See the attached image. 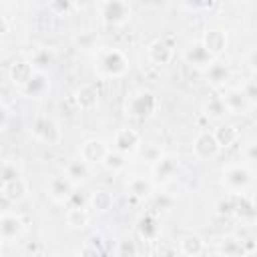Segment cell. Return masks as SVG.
Returning a JSON list of instances; mask_svg holds the SVG:
<instances>
[{"instance_id": "obj_1", "label": "cell", "mask_w": 257, "mask_h": 257, "mask_svg": "<svg viewBox=\"0 0 257 257\" xmlns=\"http://www.w3.org/2000/svg\"><path fill=\"white\" fill-rule=\"evenodd\" d=\"M96 68H98V72L102 76L118 78V76L126 74V70H128V58L118 48H106V50H100L98 52V56H96Z\"/></svg>"}, {"instance_id": "obj_2", "label": "cell", "mask_w": 257, "mask_h": 257, "mask_svg": "<svg viewBox=\"0 0 257 257\" xmlns=\"http://www.w3.org/2000/svg\"><path fill=\"white\" fill-rule=\"evenodd\" d=\"M159 108V98L151 90H141L126 100V114L139 120L151 118Z\"/></svg>"}, {"instance_id": "obj_3", "label": "cell", "mask_w": 257, "mask_h": 257, "mask_svg": "<svg viewBox=\"0 0 257 257\" xmlns=\"http://www.w3.org/2000/svg\"><path fill=\"white\" fill-rule=\"evenodd\" d=\"M32 137L44 145H58L60 143V128L56 124L54 118L46 116V114H38L34 120H32V128H30Z\"/></svg>"}, {"instance_id": "obj_4", "label": "cell", "mask_w": 257, "mask_h": 257, "mask_svg": "<svg viewBox=\"0 0 257 257\" xmlns=\"http://www.w3.org/2000/svg\"><path fill=\"white\" fill-rule=\"evenodd\" d=\"M223 185L231 193H241L251 185V173L245 165H229L223 171Z\"/></svg>"}, {"instance_id": "obj_5", "label": "cell", "mask_w": 257, "mask_h": 257, "mask_svg": "<svg viewBox=\"0 0 257 257\" xmlns=\"http://www.w3.org/2000/svg\"><path fill=\"white\" fill-rule=\"evenodd\" d=\"M219 143L215 139V135L211 131H201L195 139H193V155L199 161H209L215 159L219 155Z\"/></svg>"}, {"instance_id": "obj_6", "label": "cell", "mask_w": 257, "mask_h": 257, "mask_svg": "<svg viewBox=\"0 0 257 257\" xmlns=\"http://www.w3.org/2000/svg\"><path fill=\"white\" fill-rule=\"evenodd\" d=\"M100 18L106 24H124L131 18V4L122 0H108L100 4Z\"/></svg>"}, {"instance_id": "obj_7", "label": "cell", "mask_w": 257, "mask_h": 257, "mask_svg": "<svg viewBox=\"0 0 257 257\" xmlns=\"http://www.w3.org/2000/svg\"><path fill=\"white\" fill-rule=\"evenodd\" d=\"M46 193L52 201L56 203H64L68 201V197L74 193V183L66 177V175H54L48 179L46 183Z\"/></svg>"}, {"instance_id": "obj_8", "label": "cell", "mask_w": 257, "mask_h": 257, "mask_svg": "<svg viewBox=\"0 0 257 257\" xmlns=\"http://www.w3.org/2000/svg\"><path fill=\"white\" fill-rule=\"evenodd\" d=\"M185 60L197 70H207L215 62V56L203 46V42H195L185 50Z\"/></svg>"}, {"instance_id": "obj_9", "label": "cell", "mask_w": 257, "mask_h": 257, "mask_svg": "<svg viewBox=\"0 0 257 257\" xmlns=\"http://www.w3.org/2000/svg\"><path fill=\"white\" fill-rule=\"evenodd\" d=\"M147 56L157 66L169 64L171 58H173V42L169 38H157V40H153L149 44V48H147Z\"/></svg>"}, {"instance_id": "obj_10", "label": "cell", "mask_w": 257, "mask_h": 257, "mask_svg": "<svg viewBox=\"0 0 257 257\" xmlns=\"http://www.w3.org/2000/svg\"><path fill=\"white\" fill-rule=\"evenodd\" d=\"M106 155H108V147L100 139H88L80 147V159L88 165H102Z\"/></svg>"}, {"instance_id": "obj_11", "label": "cell", "mask_w": 257, "mask_h": 257, "mask_svg": "<svg viewBox=\"0 0 257 257\" xmlns=\"http://www.w3.org/2000/svg\"><path fill=\"white\" fill-rule=\"evenodd\" d=\"M139 143H141V137H139V133H137L135 128H118V131L114 133V137H112V147H114V151H118V153H122V155L133 153V151L139 147Z\"/></svg>"}, {"instance_id": "obj_12", "label": "cell", "mask_w": 257, "mask_h": 257, "mask_svg": "<svg viewBox=\"0 0 257 257\" xmlns=\"http://www.w3.org/2000/svg\"><path fill=\"white\" fill-rule=\"evenodd\" d=\"M179 173V159L175 155H163L155 165H153V175L157 181L167 183L171 179H175V175Z\"/></svg>"}, {"instance_id": "obj_13", "label": "cell", "mask_w": 257, "mask_h": 257, "mask_svg": "<svg viewBox=\"0 0 257 257\" xmlns=\"http://www.w3.org/2000/svg\"><path fill=\"white\" fill-rule=\"evenodd\" d=\"M22 231H24V223L16 213H10V211L2 213V217H0V235H2L4 243L16 239Z\"/></svg>"}, {"instance_id": "obj_14", "label": "cell", "mask_w": 257, "mask_h": 257, "mask_svg": "<svg viewBox=\"0 0 257 257\" xmlns=\"http://www.w3.org/2000/svg\"><path fill=\"white\" fill-rule=\"evenodd\" d=\"M50 88V78L46 72H34V76L20 88V92L28 98H42Z\"/></svg>"}, {"instance_id": "obj_15", "label": "cell", "mask_w": 257, "mask_h": 257, "mask_svg": "<svg viewBox=\"0 0 257 257\" xmlns=\"http://www.w3.org/2000/svg\"><path fill=\"white\" fill-rule=\"evenodd\" d=\"M2 203L8 205V203H20L26 193H28V187L24 183L22 177H18L16 181H10V183H2Z\"/></svg>"}, {"instance_id": "obj_16", "label": "cell", "mask_w": 257, "mask_h": 257, "mask_svg": "<svg viewBox=\"0 0 257 257\" xmlns=\"http://www.w3.org/2000/svg\"><path fill=\"white\" fill-rule=\"evenodd\" d=\"M137 233L141 239L145 241H155L161 233V225H159V219L153 215V213H145L139 217L137 221Z\"/></svg>"}, {"instance_id": "obj_17", "label": "cell", "mask_w": 257, "mask_h": 257, "mask_svg": "<svg viewBox=\"0 0 257 257\" xmlns=\"http://www.w3.org/2000/svg\"><path fill=\"white\" fill-rule=\"evenodd\" d=\"M34 66L28 62V60H14L12 64H10V68H8V74H10V80L18 86V88H22L32 76H34Z\"/></svg>"}, {"instance_id": "obj_18", "label": "cell", "mask_w": 257, "mask_h": 257, "mask_svg": "<svg viewBox=\"0 0 257 257\" xmlns=\"http://www.w3.org/2000/svg\"><path fill=\"white\" fill-rule=\"evenodd\" d=\"M223 102L227 106V112H233V114H245L251 106V102L245 98V94L241 92V88H231L223 94Z\"/></svg>"}, {"instance_id": "obj_19", "label": "cell", "mask_w": 257, "mask_h": 257, "mask_svg": "<svg viewBox=\"0 0 257 257\" xmlns=\"http://www.w3.org/2000/svg\"><path fill=\"white\" fill-rule=\"evenodd\" d=\"M203 46L213 54V56H217V54H221L223 50H225V46H227V34L223 32V30H219V28H211V30H207L205 34H203Z\"/></svg>"}, {"instance_id": "obj_20", "label": "cell", "mask_w": 257, "mask_h": 257, "mask_svg": "<svg viewBox=\"0 0 257 257\" xmlns=\"http://www.w3.org/2000/svg\"><path fill=\"white\" fill-rule=\"evenodd\" d=\"M74 100L80 110H92L98 104V92L92 84H80L74 92Z\"/></svg>"}, {"instance_id": "obj_21", "label": "cell", "mask_w": 257, "mask_h": 257, "mask_svg": "<svg viewBox=\"0 0 257 257\" xmlns=\"http://www.w3.org/2000/svg\"><path fill=\"white\" fill-rule=\"evenodd\" d=\"M179 251L187 257H199L203 251H205V241L195 235V233H189V235H183L179 239Z\"/></svg>"}, {"instance_id": "obj_22", "label": "cell", "mask_w": 257, "mask_h": 257, "mask_svg": "<svg viewBox=\"0 0 257 257\" xmlns=\"http://www.w3.org/2000/svg\"><path fill=\"white\" fill-rule=\"evenodd\" d=\"M28 62L34 66L36 72H44L46 66H50V64L54 62V52H52V48H48V46H38V48H34V50L30 52Z\"/></svg>"}, {"instance_id": "obj_23", "label": "cell", "mask_w": 257, "mask_h": 257, "mask_svg": "<svg viewBox=\"0 0 257 257\" xmlns=\"http://www.w3.org/2000/svg\"><path fill=\"white\" fill-rule=\"evenodd\" d=\"M88 173H90V165L84 163L80 157L68 161L66 167H64V175H66L72 183H82V181H86V179H88Z\"/></svg>"}, {"instance_id": "obj_24", "label": "cell", "mask_w": 257, "mask_h": 257, "mask_svg": "<svg viewBox=\"0 0 257 257\" xmlns=\"http://www.w3.org/2000/svg\"><path fill=\"white\" fill-rule=\"evenodd\" d=\"M233 203H235V213L233 215H237L241 219H253L257 215V207H255V203L247 195L233 193Z\"/></svg>"}, {"instance_id": "obj_25", "label": "cell", "mask_w": 257, "mask_h": 257, "mask_svg": "<svg viewBox=\"0 0 257 257\" xmlns=\"http://www.w3.org/2000/svg\"><path fill=\"white\" fill-rule=\"evenodd\" d=\"M205 74H207V78H209L211 84L221 86V84H225L229 80V66L223 60H217L215 58V62L205 70Z\"/></svg>"}, {"instance_id": "obj_26", "label": "cell", "mask_w": 257, "mask_h": 257, "mask_svg": "<svg viewBox=\"0 0 257 257\" xmlns=\"http://www.w3.org/2000/svg\"><path fill=\"white\" fill-rule=\"evenodd\" d=\"M219 253L223 257H245L247 255V249H245V243L235 239V237H225L219 245Z\"/></svg>"}, {"instance_id": "obj_27", "label": "cell", "mask_w": 257, "mask_h": 257, "mask_svg": "<svg viewBox=\"0 0 257 257\" xmlns=\"http://www.w3.org/2000/svg\"><path fill=\"white\" fill-rule=\"evenodd\" d=\"M112 203H114L112 195H110L108 191H104V189H98V191H94V193L88 197V205H90L94 211H98V213H106V211L112 207Z\"/></svg>"}, {"instance_id": "obj_28", "label": "cell", "mask_w": 257, "mask_h": 257, "mask_svg": "<svg viewBox=\"0 0 257 257\" xmlns=\"http://www.w3.org/2000/svg\"><path fill=\"white\" fill-rule=\"evenodd\" d=\"M213 135H215L219 147H231V145H235L237 139H239V131H237V126H233V124H221L219 128L213 131Z\"/></svg>"}, {"instance_id": "obj_29", "label": "cell", "mask_w": 257, "mask_h": 257, "mask_svg": "<svg viewBox=\"0 0 257 257\" xmlns=\"http://www.w3.org/2000/svg\"><path fill=\"white\" fill-rule=\"evenodd\" d=\"M126 189H128V195L137 197V199H145L149 197V193L153 191V185L151 181H147L145 177H133L128 183H126Z\"/></svg>"}, {"instance_id": "obj_30", "label": "cell", "mask_w": 257, "mask_h": 257, "mask_svg": "<svg viewBox=\"0 0 257 257\" xmlns=\"http://www.w3.org/2000/svg\"><path fill=\"white\" fill-rule=\"evenodd\" d=\"M66 223L72 229H82L88 225V211L86 209H66Z\"/></svg>"}, {"instance_id": "obj_31", "label": "cell", "mask_w": 257, "mask_h": 257, "mask_svg": "<svg viewBox=\"0 0 257 257\" xmlns=\"http://www.w3.org/2000/svg\"><path fill=\"white\" fill-rule=\"evenodd\" d=\"M102 165H104L110 173H118V171H122V169L126 167V159H124V155L118 153V151H108V155L104 157Z\"/></svg>"}, {"instance_id": "obj_32", "label": "cell", "mask_w": 257, "mask_h": 257, "mask_svg": "<svg viewBox=\"0 0 257 257\" xmlns=\"http://www.w3.org/2000/svg\"><path fill=\"white\" fill-rule=\"evenodd\" d=\"M78 257H102V243H100V237L92 235L78 251Z\"/></svg>"}, {"instance_id": "obj_33", "label": "cell", "mask_w": 257, "mask_h": 257, "mask_svg": "<svg viewBox=\"0 0 257 257\" xmlns=\"http://www.w3.org/2000/svg\"><path fill=\"white\" fill-rule=\"evenodd\" d=\"M205 110H207V114L213 116V118L223 116V114L227 112V106H225V102H223V96H211V98L205 102Z\"/></svg>"}, {"instance_id": "obj_34", "label": "cell", "mask_w": 257, "mask_h": 257, "mask_svg": "<svg viewBox=\"0 0 257 257\" xmlns=\"http://www.w3.org/2000/svg\"><path fill=\"white\" fill-rule=\"evenodd\" d=\"M74 44L80 48V50H92L96 46V36L88 30H80L76 36H74Z\"/></svg>"}, {"instance_id": "obj_35", "label": "cell", "mask_w": 257, "mask_h": 257, "mask_svg": "<svg viewBox=\"0 0 257 257\" xmlns=\"http://www.w3.org/2000/svg\"><path fill=\"white\" fill-rule=\"evenodd\" d=\"M161 157H163V153H161V149H159L157 145H143V149H141V159H143L145 163L155 165Z\"/></svg>"}, {"instance_id": "obj_36", "label": "cell", "mask_w": 257, "mask_h": 257, "mask_svg": "<svg viewBox=\"0 0 257 257\" xmlns=\"http://www.w3.org/2000/svg\"><path fill=\"white\" fill-rule=\"evenodd\" d=\"M217 213L219 215H233L235 213V203H233V193L227 195L225 199H221L217 203Z\"/></svg>"}, {"instance_id": "obj_37", "label": "cell", "mask_w": 257, "mask_h": 257, "mask_svg": "<svg viewBox=\"0 0 257 257\" xmlns=\"http://www.w3.org/2000/svg\"><path fill=\"white\" fill-rule=\"evenodd\" d=\"M118 257H137V245L131 239H122L118 243Z\"/></svg>"}, {"instance_id": "obj_38", "label": "cell", "mask_w": 257, "mask_h": 257, "mask_svg": "<svg viewBox=\"0 0 257 257\" xmlns=\"http://www.w3.org/2000/svg\"><path fill=\"white\" fill-rule=\"evenodd\" d=\"M86 203H88V199H86L82 193H78V191H74V193L68 197V201H66L68 209H86Z\"/></svg>"}, {"instance_id": "obj_39", "label": "cell", "mask_w": 257, "mask_h": 257, "mask_svg": "<svg viewBox=\"0 0 257 257\" xmlns=\"http://www.w3.org/2000/svg\"><path fill=\"white\" fill-rule=\"evenodd\" d=\"M20 175L16 171V165H12L10 161H6L2 165V183H10V181H16Z\"/></svg>"}, {"instance_id": "obj_40", "label": "cell", "mask_w": 257, "mask_h": 257, "mask_svg": "<svg viewBox=\"0 0 257 257\" xmlns=\"http://www.w3.org/2000/svg\"><path fill=\"white\" fill-rule=\"evenodd\" d=\"M241 92L245 94V98L249 102H257V80H247L241 88Z\"/></svg>"}, {"instance_id": "obj_41", "label": "cell", "mask_w": 257, "mask_h": 257, "mask_svg": "<svg viewBox=\"0 0 257 257\" xmlns=\"http://www.w3.org/2000/svg\"><path fill=\"white\" fill-rule=\"evenodd\" d=\"M48 8H50L52 12H56V14H64V12H68V10L72 8V4H70V2H62V0H60V2H50V4H48Z\"/></svg>"}, {"instance_id": "obj_42", "label": "cell", "mask_w": 257, "mask_h": 257, "mask_svg": "<svg viewBox=\"0 0 257 257\" xmlns=\"http://www.w3.org/2000/svg\"><path fill=\"white\" fill-rule=\"evenodd\" d=\"M173 203H175V201H173L171 197H167L165 193H161V195H157V197H155V205H157L159 209H171V207H173Z\"/></svg>"}, {"instance_id": "obj_43", "label": "cell", "mask_w": 257, "mask_h": 257, "mask_svg": "<svg viewBox=\"0 0 257 257\" xmlns=\"http://www.w3.org/2000/svg\"><path fill=\"white\" fill-rule=\"evenodd\" d=\"M213 2H185L183 8H189V10H201V8H211Z\"/></svg>"}, {"instance_id": "obj_44", "label": "cell", "mask_w": 257, "mask_h": 257, "mask_svg": "<svg viewBox=\"0 0 257 257\" xmlns=\"http://www.w3.org/2000/svg\"><path fill=\"white\" fill-rule=\"evenodd\" d=\"M247 62H249L251 70H253V72H257V48H253V50L249 52V56H247Z\"/></svg>"}, {"instance_id": "obj_45", "label": "cell", "mask_w": 257, "mask_h": 257, "mask_svg": "<svg viewBox=\"0 0 257 257\" xmlns=\"http://www.w3.org/2000/svg\"><path fill=\"white\" fill-rule=\"evenodd\" d=\"M245 155H247V159H249V161H257V143H251V145L247 147Z\"/></svg>"}, {"instance_id": "obj_46", "label": "cell", "mask_w": 257, "mask_h": 257, "mask_svg": "<svg viewBox=\"0 0 257 257\" xmlns=\"http://www.w3.org/2000/svg\"><path fill=\"white\" fill-rule=\"evenodd\" d=\"M245 257H257V251H251V253H247Z\"/></svg>"}, {"instance_id": "obj_47", "label": "cell", "mask_w": 257, "mask_h": 257, "mask_svg": "<svg viewBox=\"0 0 257 257\" xmlns=\"http://www.w3.org/2000/svg\"><path fill=\"white\" fill-rule=\"evenodd\" d=\"M175 257H187V255H183V253H179V255H175Z\"/></svg>"}, {"instance_id": "obj_48", "label": "cell", "mask_w": 257, "mask_h": 257, "mask_svg": "<svg viewBox=\"0 0 257 257\" xmlns=\"http://www.w3.org/2000/svg\"><path fill=\"white\" fill-rule=\"evenodd\" d=\"M24 257H30V255H24Z\"/></svg>"}]
</instances>
